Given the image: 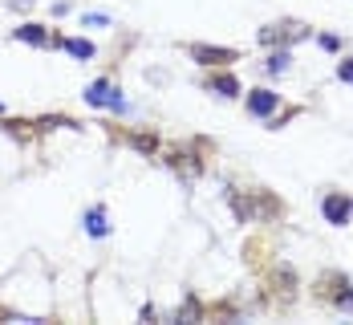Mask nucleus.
<instances>
[{"mask_svg": "<svg viewBox=\"0 0 353 325\" xmlns=\"http://www.w3.org/2000/svg\"><path fill=\"white\" fill-rule=\"evenodd\" d=\"M288 65H293V53H288V49H280V53H272V57H268V74H272V78L288 74Z\"/></svg>", "mask_w": 353, "mask_h": 325, "instance_id": "nucleus-10", "label": "nucleus"}, {"mask_svg": "<svg viewBox=\"0 0 353 325\" xmlns=\"http://www.w3.org/2000/svg\"><path fill=\"white\" fill-rule=\"evenodd\" d=\"M53 45L65 49V53H73V57H82V61H89V57H93V45H89V41H78V37H57Z\"/></svg>", "mask_w": 353, "mask_h": 325, "instance_id": "nucleus-6", "label": "nucleus"}, {"mask_svg": "<svg viewBox=\"0 0 353 325\" xmlns=\"http://www.w3.org/2000/svg\"><path fill=\"white\" fill-rule=\"evenodd\" d=\"M86 232L89 236H110V224H106V208H93V212H86Z\"/></svg>", "mask_w": 353, "mask_h": 325, "instance_id": "nucleus-7", "label": "nucleus"}, {"mask_svg": "<svg viewBox=\"0 0 353 325\" xmlns=\"http://www.w3.org/2000/svg\"><path fill=\"white\" fill-rule=\"evenodd\" d=\"M321 216H325L329 224H337V228H341V224H345V220L353 216V195H341V191H329V195L321 199Z\"/></svg>", "mask_w": 353, "mask_h": 325, "instance_id": "nucleus-2", "label": "nucleus"}, {"mask_svg": "<svg viewBox=\"0 0 353 325\" xmlns=\"http://www.w3.org/2000/svg\"><path fill=\"white\" fill-rule=\"evenodd\" d=\"M276 106H280V93L276 90H252L248 93V114H256V118H272Z\"/></svg>", "mask_w": 353, "mask_h": 325, "instance_id": "nucleus-3", "label": "nucleus"}, {"mask_svg": "<svg viewBox=\"0 0 353 325\" xmlns=\"http://www.w3.org/2000/svg\"><path fill=\"white\" fill-rule=\"evenodd\" d=\"M333 305H337V309H345V313H353V289L345 284V280H341V293L333 297Z\"/></svg>", "mask_w": 353, "mask_h": 325, "instance_id": "nucleus-11", "label": "nucleus"}, {"mask_svg": "<svg viewBox=\"0 0 353 325\" xmlns=\"http://www.w3.org/2000/svg\"><path fill=\"white\" fill-rule=\"evenodd\" d=\"M321 49H329V53H337V49H341V41H337V37H329V33H321Z\"/></svg>", "mask_w": 353, "mask_h": 325, "instance_id": "nucleus-13", "label": "nucleus"}, {"mask_svg": "<svg viewBox=\"0 0 353 325\" xmlns=\"http://www.w3.org/2000/svg\"><path fill=\"white\" fill-rule=\"evenodd\" d=\"M0 114H4V102H0Z\"/></svg>", "mask_w": 353, "mask_h": 325, "instance_id": "nucleus-15", "label": "nucleus"}, {"mask_svg": "<svg viewBox=\"0 0 353 325\" xmlns=\"http://www.w3.org/2000/svg\"><path fill=\"white\" fill-rule=\"evenodd\" d=\"M106 21H110L106 12H89V16H86V25H106Z\"/></svg>", "mask_w": 353, "mask_h": 325, "instance_id": "nucleus-14", "label": "nucleus"}, {"mask_svg": "<svg viewBox=\"0 0 353 325\" xmlns=\"http://www.w3.org/2000/svg\"><path fill=\"white\" fill-rule=\"evenodd\" d=\"M284 37H301L297 33V25H272L260 33V45H276V41H284Z\"/></svg>", "mask_w": 353, "mask_h": 325, "instance_id": "nucleus-8", "label": "nucleus"}, {"mask_svg": "<svg viewBox=\"0 0 353 325\" xmlns=\"http://www.w3.org/2000/svg\"><path fill=\"white\" fill-rule=\"evenodd\" d=\"M207 90L223 93V98H236V93H240V82H236L231 74H216V78H207Z\"/></svg>", "mask_w": 353, "mask_h": 325, "instance_id": "nucleus-5", "label": "nucleus"}, {"mask_svg": "<svg viewBox=\"0 0 353 325\" xmlns=\"http://www.w3.org/2000/svg\"><path fill=\"white\" fill-rule=\"evenodd\" d=\"M337 78H341V82H353V57H345V61L337 65Z\"/></svg>", "mask_w": 353, "mask_h": 325, "instance_id": "nucleus-12", "label": "nucleus"}, {"mask_svg": "<svg viewBox=\"0 0 353 325\" xmlns=\"http://www.w3.org/2000/svg\"><path fill=\"white\" fill-rule=\"evenodd\" d=\"M12 37H16V41H29V45H49L41 25H21V29H12Z\"/></svg>", "mask_w": 353, "mask_h": 325, "instance_id": "nucleus-9", "label": "nucleus"}, {"mask_svg": "<svg viewBox=\"0 0 353 325\" xmlns=\"http://www.w3.org/2000/svg\"><path fill=\"white\" fill-rule=\"evenodd\" d=\"M191 57L203 61V65H231L240 53L236 49H220V45H191Z\"/></svg>", "mask_w": 353, "mask_h": 325, "instance_id": "nucleus-4", "label": "nucleus"}, {"mask_svg": "<svg viewBox=\"0 0 353 325\" xmlns=\"http://www.w3.org/2000/svg\"><path fill=\"white\" fill-rule=\"evenodd\" d=\"M86 102H89V106H110L114 114H126V110H130V106H126V98L114 90L106 78H98V82H89V86H86Z\"/></svg>", "mask_w": 353, "mask_h": 325, "instance_id": "nucleus-1", "label": "nucleus"}]
</instances>
